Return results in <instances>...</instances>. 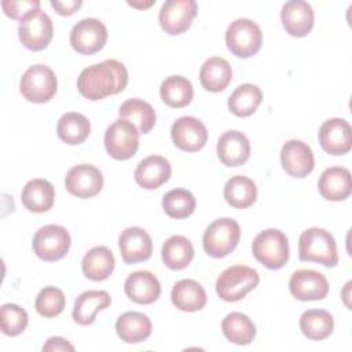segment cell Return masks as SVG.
<instances>
[{
	"label": "cell",
	"mask_w": 352,
	"mask_h": 352,
	"mask_svg": "<svg viewBox=\"0 0 352 352\" xmlns=\"http://www.w3.org/2000/svg\"><path fill=\"white\" fill-rule=\"evenodd\" d=\"M128 84V70L117 59H106L85 67L77 78L78 92L89 100H100L117 95Z\"/></svg>",
	"instance_id": "1"
},
{
	"label": "cell",
	"mask_w": 352,
	"mask_h": 352,
	"mask_svg": "<svg viewBox=\"0 0 352 352\" xmlns=\"http://www.w3.org/2000/svg\"><path fill=\"white\" fill-rule=\"evenodd\" d=\"M69 231L58 224H48L38 228L33 236V252L44 261H58L65 257L70 249Z\"/></svg>",
	"instance_id": "9"
},
{
	"label": "cell",
	"mask_w": 352,
	"mask_h": 352,
	"mask_svg": "<svg viewBox=\"0 0 352 352\" xmlns=\"http://www.w3.org/2000/svg\"><path fill=\"white\" fill-rule=\"evenodd\" d=\"M252 253L267 268L279 270L289 261L287 236L276 228L264 230L253 239Z\"/></svg>",
	"instance_id": "4"
},
{
	"label": "cell",
	"mask_w": 352,
	"mask_h": 352,
	"mask_svg": "<svg viewBox=\"0 0 352 352\" xmlns=\"http://www.w3.org/2000/svg\"><path fill=\"white\" fill-rule=\"evenodd\" d=\"M66 190L77 198H91L103 187L102 172L89 164H80L69 169L65 177Z\"/></svg>",
	"instance_id": "13"
},
{
	"label": "cell",
	"mask_w": 352,
	"mask_h": 352,
	"mask_svg": "<svg viewBox=\"0 0 352 352\" xmlns=\"http://www.w3.org/2000/svg\"><path fill=\"white\" fill-rule=\"evenodd\" d=\"M241 238V227L236 220L223 217L212 221L202 236L204 250L213 258L228 256L238 245Z\"/></svg>",
	"instance_id": "3"
},
{
	"label": "cell",
	"mask_w": 352,
	"mask_h": 352,
	"mask_svg": "<svg viewBox=\"0 0 352 352\" xmlns=\"http://www.w3.org/2000/svg\"><path fill=\"white\" fill-rule=\"evenodd\" d=\"M320 195L329 201H344L351 195V172L342 166H330L319 177Z\"/></svg>",
	"instance_id": "23"
},
{
	"label": "cell",
	"mask_w": 352,
	"mask_h": 352,
	"mask_svg": "<svg viewBox=\"0 0 352 352\" xmlns=\"http://www.w3.org/2000/svg\"><path fill=\"white\" fill-rule=\"evenodd\" d=\"M197 11L194 0H166L158 14L160 26L170 36L182 34L191 26Z\"/></svg>",
	"instance_id": "12"
},
{
	"label": "cell",
	"mask_w": 352,
	"mask_h": 352,
	"mask_svg": "<svg viewBox=\"0 0 352 352\" xmlns=\"http://www.w3.org/2000/svg\"><path fill=\"white\" fill-rule=\"evenodd\" d=\"M170 136L177 148L194 153L206 144L208 129L198 118L184 116L173 122L170 128Z\"/></svg>",
	"instance_id": "14"
},
{
	"label": "cell",
	"mask_w": 352,
	"mask_h": 352,
	"mask_svg": "<svg viewBox=\"0 0 352 352\" xmlns=\"http://www.w3.org/2000/svg\"><path fill=\"white\" fill-rule=\"evenodd\" d=\"M160 95L165 104L169 107L180 109L187 106L194 96V89L190 82L183 76H169L166 77L161 87H160Z\"/></svg>",
	"instance_id": "35"
},
{
	"label": "cell",
	"mask_w": 352,
	"mask_h": 352,
	"mask_svg": "<svg viewBox=\"0 0 352 352\" xmlns=\"http://www.w3.org/2000/svg\"><path fill=\"white\" fill-rule=\"evenodd\" d=\"M104 147L111 158L129 160L138 151L139 131L128 120L118 118L104 132Z\"/></svg>",
	"instance_id": "8"
},
{
	"label": "cell",
	"mask_w": 352,
	"mask_h": 352,
	"mask_svg": "<svg viewBox=\"0 0 352 352\" xmlns=\"http://www.w3.org/2000/svg\"><path fill=\"white\" fill-rule=\"evenodd\" d=\"M51 6L55 8V11L59 15H73L81 6V0H67V1H60V0H51Z\"/></svg>",
	"instance_id": "42"
},
{
	"label": "cell",
	"mask_w": 352,
	"mask_h": 352,
	"mask_svg": "<svg viewBox=\"0 0 352 352\" xmlns=\"http://www.w3.org/2000/svg\"><path fill=\"white\" fill-rule=\"evenodd\" d=\"M118 114H120V118H124L132 122L139 131V133H148L154 128L155 120H157L153 106L138 98L125 100L120 106Z\"/></svg>",
	"instance_id": "31"
},
{
	"label": "cell",
	"mask_w": 352,
	"mask_h": 352,
	"mask_svg": "<svg viewBox=\"0 0 352 352\" xmlns=\"http://www.w3.org/2000/svg\"><path fill=\"white\" fill-rule=\"evenodd\" d=\"M260 282L258 272L248 265H232L226 268L216 280L217 296L228 302L242 300Z\"/></svg>",
	"instance_id": "5"
},
{
	"label": "cell",
	"mask_w": 352,
	"mask_h": 352,
	"mask_svg": "<svg viewBox=\"0 0 352 352\" xmlns=\"http://www.w3.org/2000/svg\"><path fill=\"white\" fill-rule=\"evenodd\" d=\"M292 296L300 301L323 300L329 293V282L322 272L315 270H298L289 280Z\"/></svg>",
	"instance_id": "16"
},
{
	"label": "cell",
	"mask_w": 352,
	"mask_h": 352,
	"mask_svg": "<svg viewBox=\"0 0 352 352\" xmlns=\"http://www.w3.org/2000/svg\"><path fill=\"white\" fill-rule=\"evenodd\" d=\"M28 312L16 304H3L0 308V326L6 336H19L28 326Z\"/></svg>",
	"instance_id": "39"
},
{
	"label": "cell",
	"mask_w": 352,
	"mask_h": 352,
	"mask_svg": "<svg viewBox=\"0 0 352 352\" xmlns=\"http://www.w3.org/2000/svg\"><path fill=\"white\" fill-rule=\"evenodd\" d=\"M280 164L283 170L293 177L308 176L315 166L312 148L297 139H292L282 146Z\"/></svg>",
	"instance_id": "17"
},
{
	"label": "cell",
	"mask_w": 352,
	"mask_h": 352,
	"mask_svg": "<svg viewBox=\"0 0 352 352\" xmlns=\"http://www.w3.org/2000/svg\"><path fill=\"white\" fill-rule=\"evenodd\" d=\"M162 209L172 219H186L195 210V198L186 188H173L164 195Z\"/></svg>",
	"instance_id": "38"
},
{
	"label": "cell",
	"mask_w": 352,
	"mask_h": 352,
	"mask_svg": "<svg viewBox=\"0 0 352 352\" xmlns=\"http://www.w3.org/2000/svg\"><path fill=\"white\" fill-rule=\"evenodd\" d=\"M107 41V29L96 18H84L78 21L70 32V45L82 55H91L100 51Z\"/></svg>",
	"instance_id": "11"
},
{
	"label": "cell",
	"mask_w": 352,
	"mask_h": 352,
	"mask_svg": "<svg viewBox=\"0 0 352 352\" xmlns=\"http://www.w3.org/2000/svg\"><path fill=\"white\" fill-rule=\"evenodd\" d=\"M1 7H3V11L7 16H10L11 19H19L21 21L30 11L40 8V1L38 0H21V1L3 0Z\"/></svg>",
	"instance_id": "41"
},
{
	"label": "cell",
	"mask_w": 352,
	"mask_h": 352,
	"mask_svg": "<svg viewBox=\"0 0 352 352\" xmlns=\"http://www.w3.org/2000/svg\"><path fill=\"white\" fill-rule=\"evenodd\" d=\"M223 194L226 202L232 208L246 209L256 202L257 187L252 179L236 175L227 180Z\"/></svg>",
	"instance_id": "30"
},
{
	"label": "cell",
	"mask_w": 352,
	"mask_h": 352,
	"mask_svg": "<svg viewBox=\"0 0 352 352\" xmlns=\"http://www.w3.org/2000/svg\"><path fill=\"white\" fill-rule=\"evenodd\" d=\"M217 157L226 166L243 165L250 157V142L239 131L224 132L217 140Z\"/></svg>",
	"instance_id": "20"
},
{
	"label": "cell",
	"mask_w": 352,
	"mask_h": 352,
	"mask_svg": "<svg viewBox=\"0 0 352 352\" xmlns=\"http://www.w3.org/2000/svg\"><path fill=\"white\" fill-rule=\"evenodd\" d=\"M232 78L231 65L220 56H212L204 62L199 70L201 85L209 92L224 91Z\"/></svg>",
	"instance_id": "28"
},
{
	"label": "cell",
	"mask_w": 352,
	"mask_h": 352,
	"mask_svg": "<svg viewBox=\"0 0 352 352\" xmlns=\"http://www.w3.org/2000/svg\"><path fill=\"white\" fill-rule=\"evenodd\" d=\"M224 337L236 345H248L256 337V326L248 315L242 312H231L221 322Z\"/></svg>",
	"instance_id": "37"
},
{
	"label": "cell",
	"mask_w": 352,
	"mask_h": 352,
	"mask_svg": "<svg viewBox=\"0 0 352 352\" xmlns=\"http://www.w3.org/2000/svg\"><path fill=\"white\" fill-rule=\"evenodd\" d=\"M173 305L183 312H195L206 305V292L194 279L176 282L170 292Z\"/></svg>",
	"instance_id": "27"
},
{
	"label": "cell",
	"mask_w": 352,
	"mask_h": 352,
	"mask_svg": "<svg viewBox=\"0 0 352 352\" xmlns=\"http://www.w3.org/2000/svg\"><path fill=\"white\" fill-rule=\"evenodd\" d=\"M114 265V256L106 246H95L89 249L81 261L84 275L95 282L107 279L111 275Z\"/></svg>",
	"instance_id": "29"
},
{
	"label": "cell",
	"mask_w": 352,
	"mask_h": 352,
	"mask_svg": "<svg viewBox=\"0 0 352 352\" xmlns=\"http://www.w3.org/2000/svg\"><path fill=\"white\" fill-rule=\"evenodd\" d=\"M54 26L51 18L40 8L25 15L18 26V36L23 47L30 51H41L52 40Z\"/></svg>",
	"instance_id": "10"
},
{
	"label": "cell",
	"mask_w": 352,
	"mask_h": 352,
	"mask_svg": "<svg viewBox=\"0 0 352 352\" xmlns=\"http://www.w3.org/2000/svg\"><path fill=\"white\" fill-rule=\"evenodd\" d=\"M116 333L126 344L142 342L151 334V320L142 312H124L116 322Z\"/></svg>",
	"instance_id": "25"
},
{
	"label": "cell",
	"mask_w": 352,
	"mask_h": 352,
	"mask_svg": "<svg viewBox=\"0 0 352 352\" xmlns=\"http://www.w3.org/2000/svg\"><path fill=\"white\" fill-rule=\"evenodd\" d=\"M121 257L126 264L146 261L151 257L153 242L148 232L140 227H128L118 236Z\"/></svg>",
	"instance_id": "18"
},
{
	"label": "cell",
	"mask_w": 352,
	"mask_h": 352,
	"mask_svg": "<svg viewBox=\"0 0 352 352\" xmlns=\"http://www.w3.org/2000/svg\"><path fill=\"white\" fill-rule=\"evenodd\" d=\"M56 132L59 139L66 144H80L89 136L91 122L84 114L70 111L58 120Z\"/></svg>",
	"instance_id": "33"
},
{
	"label": "cell",
	"mask_w": 352,
	"mask_h": 352,
	"mask_svg": "<svg viewBox=\"0 0 352 352\" xmlns=\"http://www.w3.org/2000/svg\"><path fill=\"white\" fill-rule=\"evenodd\" d=\"M263 99L261 89L254 84H242L228 98V109L236 117H249L260 106Z\"/></svg>",
	"instance_id": "36"
},
{
	"label": "cell",
	"mask_w": 352,
	"mask_h": 352,
	"mask_svg": "<svg viewBox=\"0 0 352 352\" xmlns=\"http://www.w3.org/2000/svg\"><path fill=\"white\" fill-rule=\"evenodd\" d=\"M55 190L54 186L45 179L29 180L21 192L23 206L33 213H44L54 205Z\"/></svg>",
	"instance_id": "26"
},
{
	"label": "cell",
	"mask_w": 352,
	"mask_h": 352,
	"mask_svg": "<svg viewBox=\"0 0 352 352\" xmlns=\"http://www.w3.org/2000/svg\"><path fill=\"white\" fill-rule=\"evenodd\" d=\"M111 304V297L106 290H87L81 293L76 301L72 312L73 320L80 326H88L95 322L99 311Z\"/></svg>",
	"instance_id": "24"
},
{
	"label": "cell",
	"mask_w": 352,
	"mask_h": 352,
	"mask_svg": "<svg viewBox=\"0 0 352 352\" xmlns=\"http://www.w3.org/2000/svg\"><path fill=\"white\" fill-rule=\"evenodd\" d=\"M154 3H155L154 0H151V1H147V3H136V1H128V4H129V6H132V7H138V8H147V7L153 6Z\"/></svg>",
	"instance_id": "44"
},
{
	"label": "cell",
	"mask_w": 352,
	"mask_h": 352,
	"mask_svg": "<svg viewBox=\"0 0 352 352\" xmlns=\"http://www.w3.org/2000/svg\"><path fill=\"white\" fill-rule=\"evenodd\" d=\"M164 264L170 270H183L194 258L192 243L183 235L169 236L161 249Z\"/></svg>",
	"instance_id": "32"
},
{
	"label": "cell",
	"mask_w": 352,
	"mask_h": 352,
	"mask_svg": "<svg viewBox=\"0 0 352 352\" xmlns=\"http://www.w3.org/2000/svg\"><path fill=\"white\" fill-rule=\"evenodd\" d=\"M227 48L238 58L256 55L263 44L260 26L248 18H238L230 23L226 32Z\"/></svg>",
	"instance_id": "6"
},
{
	"label": "cell",
	"mask_w": 352,
	"mask_h": 352,
	"mask_svg": "<svg viewBox=\"0 0 352 352\" xmlns=\"http://www.w3.org/2000/svg\"><path fill=\"white\" fill-rule=\"evenodd\" d=\"M319 143L331 155H344L352 147V128L344 118H329L319 128Z\"/></svg>",
	"instance_id": "15"
},
{
	"label": "cell",
	"mask_w": 352,
	"mask_h": 352,
	"mask_svg": "<svg viewBox=\"0 0 352 352\" xmlns=\"http://www.w3.org/2000/svg\"><path fill=\"white\" fill-rule=\"evenodd\" d=\"M172 166L170 162L161 155H150L142 160L135 169V182L146 188L155 190L170 177Z\"/></svg>",
	"instance_id": "22"
},
{
	"label": "cell",
	"mask_w": 352,
	"mask_h": 352,
	"mask_svg": "<svg viewBox=\"0 0 352 352\" xmlns=\"http://www.w3.org/2000/svg\"><path fill=\"white\" fill-rule=\"evenodd\" d=\"M65 294L55 286H47L41 289L36 297L34 308L38 315L44 318H55L65 308Z\"/></svg>",
	"instance_id": "40"
},
{
	"label": "cell",
	"mask_w": 352,
	"mask_h": 352,
	"mask_svg": "<svg viewBox=\"0 0 352 352\" xmlns=\"http://www.w3.org/2000/svg\"><path fill=\"white\" fill-rule=\"evenodd\" d=\"M58 81L55 73L45 65H33L22 74L19 91L22 96L33 103H45L56 94Z\"/></svg>",
	"instance_id": "7"
},
{
	"label": "cell",
	"mask_w": 352,
	"mask_h": 352,
	"mask_svg": "<svg viewBox=\"0 0 352 352\" xmlns=\"http://www.w3.org/2000/svg\"><path fill=\"white\" fill-rule=\"evenodd\" d=\"M124 292L136 304H153L161 294L160 280L150 271H135L124 283Z\"/></svg>",
	"instance_id": "21"
},
{
	"label": "cell",
	"mask_w": 352,
	"mask_h": 352,
	"mask_svg": "<svg viewBox=\"0 0 352 352\" xmlns=\"http://www.w3.org/2000/svg\"><path fill=\"white\" fill-rule=\"evenodd\" d=\"M56 352V351H74V346L62 337H51L43 345V352Z\"/></svg>",
	"instance_id": "43"
},
{
	"label": "cell",
	"mask_w": 352,
	"mask_h": 352,
	"mask_svg": "<svg viewBox=\"0 0 352 352\" xmlns=\"http://www.w3.org/2000/svg\"><path fill=\"white\" fill-rule=\"evenodd\" d=\"M334 329V319L326 309H307L300 316L301 333L314 341L327 338Z\"/></svg>",
	"instance_id": "34"
},
{
	"label": "cell",
	"mask_w": 352,
	"mask_h": 352,
	"mask_svg": "<svg viewBox=\"0 0 352 352\" xmlns=\"http://www.w3.org/2000/svg\"><path fill=\"white\" fill-rule=\"evenodd\" d=\"M280 21L290 36L305 37L314 26V10L304 0H290L280 10Z\"/></svg>",
	"instance_id": "19"
},
{
	"label": "cell",
	"mask_w": 352,
	"mask_h": 352,
	"mask_svg": "<svg viewBox=\"0 0 352 352\" xmlns=\"http://www.w3.org/2000/svg\"><path fill=\"white\" fill-rule=\"evenodd\" d=\"M298 258L302 261H315L324 267H336L338 253L334 236L318 227L308 228L298 238Z\"/></svg>",
	"instance_id": "2"
}]
</instances>
